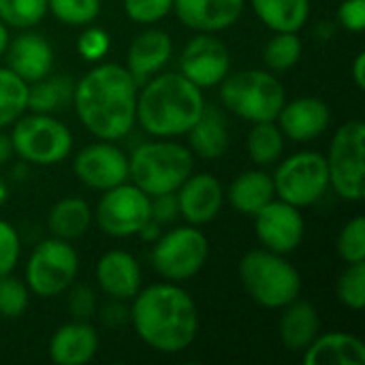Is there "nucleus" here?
<instances>
[{"label": "nucleus", "instance_id": "f257e3e1", "mask_svg": "<svg viewBox=\"0 0 365 365\" xmlns=\"http://www.w3.org/2000/svg\"><path fill=\"white\" fill-rule=\"evenodd\" d=\"M139 83L124 64L98 62L73 88L81 126L103 141H120L137 124Z\"/></svg>", "mask_w": 365, "mask_h": 365}, {"label": "nucleus", "instance_id": "f03ea898", "mask_svg": "<svg viewBox=\"0 0 365 365\" xmlns=\"http://www.w3.org/2000/svg\"><path fill=\"white\" fill-rule=\"evenodd\" d=\"M130 302L128 323L148 349L163 355H178L197 340L199 310L190 293L178 282L163 280L141 287Z\"/></svg>", "mask_w": 365, "mask_h": 365}, {"label": "nucleus", "instance_id": "7ed1b4c3", "mask_svg": "<svg viewBox=\"0 0 365 365\" xmlns=\"http://www.w3.org/2000/svg\"><path fill=\"white\" fill-rule=\"evenodd\" d=\"M205 105L203 90L180 71H160L139 86L137 124L156 139H178L192 128Z\"/></svg>", "mask_w": 365, "mask_h": 365}, {"label": "nucleus", "instance_id": "20e7f679", "mask_svg": "<svg viewBox=\"0 0 365 365\" xmlns=\"http://www.w3.org/2000/svg\"><path fill=\"white\" fill-rule=\"evenodd\" d=\"M195 171V156L188 145L175 139L145 141L128 156V180L148 197L175 192Z\"/></svg>", "mask_w": 365, "mask_h": 365}, {"label": "nucleus", "instance_id": "39448f33", "mask_svg": "<svg viewBox=\"0 0 365 365\" xmlns=\"http://www.w3.org/2000/svg\"><path fill=\"white\" fill-rule=\"evenodd\" d=\"M240 282L246 295L261 308L280 310L302 293V274L287 261V255H278L265 248L246 252L237 265Z\"/></svg>", "mask_w": 365, "mask_h": 365}, {"label": "nucleus", "instance_id": "423d86ee", "mask_svg": "<svg viewBox=\"0 0 365 365\" xmlns=\"http://www.w3.org/2000/svg\"><path fill=\"white\" fill-rule=\"evenodd\" d=\"M218 86L222 107L250 124L276 120L287 101L280 77L263 68L229 73Z\"/></svg>", "mask_w": 365, "mask_h": 365}, {"label": "nucleus", "instance_id": "0eeeda50", "mask_svg": "<svg viewBox=\"0 0 365 365\" xmlns=\"http://www.w3.org/2000/svg\"><path fill=\"white\" fill-rule=\"evenodd\" d=\"M9 137L15 156L36 167H53L73 152V133L53 113L26 111L11 124Z\"/></svg>", "mask_w": 365, "mask_h": 365}, {"label": "nucleus", "instance_id": "6e6552de", "mask_svg": "<svg viewBox=\"0 0 365 365\" xmlns=\"http://www.w3.org/2000/svg\"><path fill=\"white\" fill-rule=\"evenodd\" d=\"M152 267L167 282H186L192 280L210 259V240L195 227H173L163 231L152 244Z\"/></svg>", "mask_w": 365, "mask_h": 365}, {"label": "nucleus", "instance_id": "1a4fd4ad", "mask_svg": "<svg viewBox=\"0 0 365 365\" xmlns=\"http://www.w3.org/2000/svg\"><path fill=\"white\" fill-rule=\"evenodd\" d=\"M364 152H365V124L355 118L338 126L327 150V169H329V188L349 201H364Z\"/></svg>", "mask_w": 365, "mask_h": 365}, {"label": "nucleus", "instance_id": "9d476101", "mask_svg": "<svg viewBox=\"0 0 365 365\" xmlns=\"http://www.w3.org/2000/svg\"><path fill=\"white\" fill-rule=\"evenodd\" d=\"M79 274V255L66 240L49 237L34 246L26 263V284L32 295L51 299L68 291Z\"/></svg>", "mask_w": 365, "mask_h": 365}, {"label": "nucleus", "instance_id": "9b49d317", "mask_svg": "<svg viewBox=\"0 0 365 365\" xmlns=\"http://www.w3.org/2000/svg\"><path fill=\"white\" fill-rule=\"evenodd\" d=\"M276 197L295 205L310 207L319 203L329 190V169L321 152L302 150L280 160L272 175Z\"/></svg>", "mask_w": 365, "mask_h": 365}, {"label": "nucleus", "instance_id": "f8f14e48", "mask_svg": "<svg viewBox=\"0 0 365 365\" xmlns=\"http://www.w3.org/2000/svg\"><path fill=\"white\" fill-rule=\"evenodd\" d=\"M150 220V197L133 182L118 184L103 192L94 210L96 227L109 237H133Z\"/></svg>", "mask_w": 365, "mask_h": 365}, {"label": "nucleus", "instance_id": "ddd939ff", "mask_svg": "<svg viewBox=\"0 0 365 365\" xmlns=\"http://www.w3.org/2000/svg\"><path fill=\"white\" fill-rule=\"evenodd\" d=\"M180 73L201 90L218 86L231 73V51L212 32H197L180 51Z\"/></svg>", "mask_w": 365, "mask_h": 365}, {"label": "nucleus", "instance_id": "4468645a", "mask_svg": "<svg viewBox=\"0 0 365 365\" xmlns=\"http://www.w3.org/2000/svg\"><path fill=\"white\" fill-rule=\"evenodd\" d=\"M73 173L83 186L105 192L128 182V156L115 141L96 139L75 154Z\"/></svg>", "mask_w": 365, "mask_h": 365}, {"label": "nucleus", "instance_id": "2eb2a0df", "mask_svg": "<svg viewBox=\"0 0 365 365\" xmlns=\"http://www.w3.org/2000/svg\"><path fill=\"white\" fill-rule=\"evenodd\" d=\"M252 218L257 240L265 250L289 255L302 246L306 235V220L299 207L282 199H274Z\"/></svg>", "mask_w": 365, "mask_h": 365}, {"label": "nucleus", "instance_id": "dca6fc26", "mask_svg": "<svg viewBox=\"0 0 365 365\" xmlns=\"http://www.w3.org/2000/svg\"><path fill=\"white\" fill-rule=\"evenodd\" d=\"M180 216L195 227L210 225L225 205V188L212 173H190L175 190Z\"/></svg>", "mask_w": 365, "mask_h": 365}, {"label": "nucleus", "instance_id": "f3484780", "mask_svg": "<svg viewBox=\"0 0 365 365\" xmlns=\"http://www.w3.org/2000/svg\"><path fill=\"white\" fill-rule=\"evenodd\" d=\"M276 124L282 135L295 143H308L319 139L331 126V109L323 98L299 96L295 101H284Z\"/></svg>", "mask_w": 365, "mask_h": 365}, {"label": "nucleus", "instance_id": "a211bd4d", "mask_svg": "<svg viewBox=\"0 0 365 365\" xmlns=\"http://www.w3.org/2000/svg\"><path fill=\"white\" fill-rule=\"evenodd\" d=\"M246 9V0H173V13L195 32L218 34L235 26Z\"/></svg>", "mask_w": 365, "mask_h": 365}, {"label": "nucleus", "instance_id": "6ab92c4d", "mask_svg": "<svg viewBox=\"0 0 365 365\" xmlns=\"http://www.w3.org/2000/svg\"><path fill=\"white\" fill-rule=\"evenodd\" d=\"M96 282L107 297L130 302L143 287L141 265L128 250H107L96 263Z\"/></svg>", "mask_w": 365, "mask_h": 365}, {"label": "nucleus", "instance_id": "aec40b11", "mask_svg": "<svg viewBox=\"0 0 365 365\" xmlns=\"http://www.w3.org/2000/svg\"><path fill=\"white\" fill-rule=\"evenodd\" d=\"M4 53L6 66L26 83H34L47 77L53 68V47L38 32L24 30L21 34L9 41Z\"/></svg>", "mask_w": 365, "mask_h": 365}, {"label": "nucleus", "instance_id": "412c9836", "mask_svg": "<svg viewBox=\"0 0 365 365\" xmlns=\"http://www.w3.org/2000/svg\"><path fill=\"white\" fill-rule=\"evenodd\" d=\"M101 349V338L90 321H71L49 338V359L56 365L90 364Z\"/></svg>", "mask_w": 365, "mask_h": 365}, {"label": "nucleus", "instance_id": "4be33fe9", "mask_svg": "<svg viewBox=\"0 0 365 365\" xmlns=\"http://www.w3.org/2000/svg\"><path fill=\"white\" fill-rule=\"evenodd\" d=\"M171 56H173V41H171L169 32L150 26L133 38V43L126 51L124 66L135 77V81L141 86L143 81H148L150 77L160 73L169 64Z\"/></svg>", "mask_w": 365, "mask_h": 365}, {"label": "nucleus", "instance_id": "5701e85b", "mask_svg": "<svg viewBox=\"0 0 365 365\" xmlns=\"http://www.w3.org/2000/svg\"><path fill=\"white\" fill-rule=\"evenodd\" d=\"M280 310H282L278 321L280 344L291 353H304L312 344V340L321 334L319 310L310 302L299 297Z\"/></svg>", "mask_w": 365, "mask_h": 365}, {"label": "nucleus", "instance_id": "b1692460", "mask_svg": "<svg viewBox=\"0 0 365 365\" xmlns=\"http://www.w3.org/2000/svg\"><path fill=\"white\" fill-rule=\"evenodd\" d=\"M188 150L201 160H216L229 150V128L227 118L218 107L205 105L199 120L186 133Z\"/></svg>", "mask_w": 365, "mask_h": 365}, {"label": "nucleus", "instance_id": "393cba45", "mask_svg": "<svg viewBox=\"0 0 365 365\" xmlns=\"http://www.w3.org/2000/svg\"><path fill=\"white\" fill-rule=\"evenodd\" d=\"M306 365H364L365 344L353 334H319L304 351Z\"/></svg>", "mask_w": 365, "mask_h": 365}, {"label": "nucleus", "instance_id": "a878e982", "mask_svg": "<svg viewBox=\"0 0 365 365\" xmlns=\"http://www.w3.org/2000/svg\"><path fill=\"white\" fill-rule=\"evenodd\" d=\"M225 197L229 199L231 207L237 214L244 216H255L259 210H263L269 201L276 199V188H274V180L269 173H265L263 169H250L240 173L229 190L225 192Z\"/></svg>", "mask_w": 365, "mask_h": 365}, {"label": "nucleus", "instance_id": "bb28decb", "mask_svg": "<svg viewBox=\"0 0 365 365\" xmlns=\"http://www.w3.org/2000/svg\"><path fill=\"white\" fill-rule=\"evenodd\" d=\"M94 222V210L81 197H64L56 201L47 214V229L51 237L75 242L83 237Z\"/></svg>", "mask_w": 365, "mask_h": 365}, {"label": "nucleus", "instance_id": "cd10ccee", "mask_svg": "<svg viewBox=\"0 0 365 365\" xmlns=\"http://www.w3.org/2000/svg\"><path fill=\"white\" fill-rule=\"evenodd\" d=\"M250 6L272 32H299L310 19V0H250Z\"/></svg>", "mask_w": 365, "mask_h": 365}, {"label": "nucleus", "instance_id": "c85d7f7f", "mask_svg": "<svg viewBox=\"0 0 365 365\" xmlns=\"http://www.w3.org/2000/svg\"><path fill=\"white\" fill-rule=\"evenodd\" d=\"M287 137L282 135L276 120L255 122L246 137V150L257 167H269L278 163L284 154Z\"/></svg>", "mask_w": 365, "mask_h": 365}, {"label": "nucleus", "instance_id": "c756f323", "mask_svg": "<svg viewBox=\"0 0 365 365\" xmlns=\"http://www.w3.org/2000/svg\"><path fill=\"white\" fill-rule=\"evenodd\" d=\"M75 83L64 75H47L34 83H28V111L56 113L73 98Z\"/></svg>", "mask_w": 365, "mask_h": 365}, {"label": "nucleus", "instance_id": "7c9ffc66", "mask_svg": "<svg viewBox=\"0 0 365 365\" xmlns=\"http://www.w3.org/2000/svg\"><path fill=\"white\" fill-rule=\"evenodd\" d=\"M28 111V83L9 66H0V130Z\"/></svg>", "mask_w": 365, "mask_h": 365}, {"label": "nucleus", "instance_id": "2f4dec72", "mask_svg": "<svg viewBox=\"0 0 365 365\" xmlns=\"http://www.w3.org/2000/svg\"><path fill=\"white\" fill-rule=\"evenodd\" d=\"M304 53V43L299 32H274V36L263 47V62L272 73L291 71Z\"/></svg>", "mask_w": 365, "mask_h": 365}, {"label": "nucleus", "instance_id": "473e14b6", "mask_svg": "<svg viewBox=\"0 0 365 365\" xmlns=\"http://www.w3.org/2000/svg\"><path fill=\"white\" fill-rule=\"evenodd\" d=\"M47 15V0H0V21L9 28L30 30Z\"/></svg>", "mask_w": 365, "mask_h": 365}, {"label": "nucleus", "instance_id": "72a5a7b5", "mask_svg": "<svg viewBox=\"0 0 365 365\" xmlns=\"http://www.w3.org/2000/svg\"><path fill=\"white\" fill-rule=\"evenodd\" d=\"M47 13L64 26L86 28L101 15V0H47Z\"/></svg>", "mask_w": 365, "mask_h": 365}, {"label": "nucleus", "instance_id": "f704fd0d", "mask_svg": "<svg viewBox=\"0 0 365 365\" xmlns=\"http://www.w3.org/2000/svg\"><path fill=\"white\" fill-rule=\"evenodd\" d=\"M338 302L355 312H361L365 306V261L364 263H346L336 282Z\"/></svg>", "mask_w": 365, "mask_h": 365}, {"label": "nucleus", "instance_id": "c9c22d12", "mask_svg": "<svg viewBox=\"0 0 365 365\" xmlns=\"http://www.w3.org/2000/svg\"><path fill=\"white\" fill-rule=\"evenodd\" d=\"M30 306V289L26 282L15 278L13 274L0 278V317L6 321H15L24 317Z\"/></svg>", "mask_w": 365, "mask_h": 365}, {"label": "nucleus", "instance_id": "e433bc0d", "mask_svg": "<svg viewBox=\"0 0 365 365\" xmlns=\"http://www.w3.org/2000/svg\"><path fill=\"white\" fill-rule=\"evenodd\" d=\"M338 257L344 263H364L365 261V218L359 214L351 218L338 233L336 240Z\"/></svg>", "mask_w": 365, "mask_h": 365}, {"label": "nucleus", "instance_id": "4c0bfd02", "mask_svg": "<svg viewBox=\"0 0 365 365\" xmlns=\"http://www.w3.org/2000/svg\"><path fill=\"white\" fill-rule=\"evenodd\" d=\"M173 11V0H124L128 19L141 26H154Z\"/></svg>", "mask_w": 365, "mask_h": 365}, {"label": "nucleus", "instance_id": "58836bf2", "mask_svg": "<svg viewBox=\"0 0 365 365\" xmlns=\"http://www.w3.org/2000/svg\"><path fill=\"white\" fill-rule=\"evenodd\" d=\"M111 47V36L96 26H86V30L77 38V53L88 62H101Z\"/></svg>", "mask_w": 365, "mask_h": 365}, {"label": "nucleus", "instance_id": "ea45409f", "mask_svg": "<svg viewBox=\"0 0 365 365\" xmlns=\"http://www.w3.org/2000/svg\"><path fill=\"white\" fill-rule=\"evenodd\" d=\"M96 293L88 284H71L66 297V310L73 321H92L96 314Z\"/></svg>", "mask_w": 365, "mask_h": 365}, {"label": "nucleus", "instance_id": "a19ab883", "mask_svg": "<svg viewBox=\"0 0 365 365\" xmlns=\"http://www.w3.org/2000/svg\"><path fill=\"white\" fill-rule=\"evenodd\" d=\"M21 257V240L17 229L6 222L0 220V278L13 274V269L17 267Z\"/></svg>", "mask_w": 365, "mask_h": 365}, {"label": "nucleus", "instance_id": "79ce46f5", "mask_svg": "<svg viewBox=\"0 0 365 365\" xmlns=\"http://www.w3.org/2000/svg\"><path fill=\"white\" fill-rule=\"evenodd\" d=\"M150 218L154 222H158L160 227L173 225L180 218V205H178L175 192H165V195L150 197Z\"/></svg>", "mask_w": 365, "mask_h": 365}, {"label": "nucleus", "instance_id": "37998d69", "mask_svg": "<svg viewBox=\"0 0 365 365\" xmlns=\"http://www.w3.org/2000/svg\"><path fill=\"white\" fill-rule=\"evenodd\" d=\"M338 24L353 34H361L365 30V0H342L338 6Z\"/></svg>", "mask_w": 365, "mask_h": 365}, {"label": "nucleus", "instance_id": "c03bdc74", "mask_svg": "<svg viewBox=\"0 0 365 365\" xmlns=\"http://www.w3.org/2000/svg\"><path fill=\"white\" fill-rule=\"evenodd\" d=\"M98 317H101V323L109 329H120L124 325H128L130 321V308L126 306V302L122 299H111L98 310Z\"/></svg>", "mask_w": 365, "mask_h": 365}, {"label": "nucleus", "instance_id": "a18cd8bd", "mask_svg": "<svg viewBox=\"0 0 365 365\" xmlns=\"http://www.w3.org/2000/svg\"><path fill=\"white\" fill-rule=\"evenodd\" d=\"M351 77L357 86V90H364L365 88V51H359L353 60V66H351Z\"/></svg>", "mask_w": 365, "mask_h": 365}, {"label": "nucleus", "instance_id": "49530a36", "mask_svg": "<svg viewBox=\"0 0 365 365\" xmlns=\"http://www.w3.org/2000/svg\"><path fill=\"white\" fill-rule=\"evenodd\" d=\"M160 233H163V227H160L158 222H154V220L150 218V220H148V222L143 225V229H141V231H139L137 235H139V237H141L143 242H150V244H154V242L158 240V235H160Z\"/></svg>", "mask_w": 365, "mask_h": 365}, {"label": "nucleus", "instance_id": "de8ad7c7", "mask_svg": "<svg viewBox=\"0 0 365 365\" xmlns=\"http://www.w3.org/2000/svg\"><path fill=\"white\" fill-rule=\"evenodd\" d=\"M13 156H15V152H13L11 137H9L4 130H0V167H2V165H6Z\"/></svg>", "mask_w": 365, "mask_h": 365}, {"label": "nucleus", "instance_id": "09e8293b", "mask_svg": "<svg viewBox=\"0 0 365 365\" xmlns=\"http://www.w3.org/2000/svg\"><path fill=\"white\" fill-rule=\"evenodd\" d=\"M9 41H11V34H9V26L0 21V58L4 56L6 47H9Z\"/></svg>", "mask_w": 365, "mask_h": 365}, {"label": "nucleus", "instance_id": "8fccbe9b", "mask_svg": "<svg viewBox=\"0 0 365 365\" xmlns=\"http://www.w3.org/2000/svg\"><path fill=\"white\" fill-rule=\"evenodd\" d=\"M6 199H9V186L4 180H0V207L6 203Z\"/></svg>", "mask_w": 365, "mask_h": 365}]
</instances>
